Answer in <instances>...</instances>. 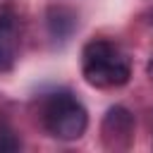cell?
I'll return each instance as SVG.
<instances>
[{"label": "cell", "mask_w": 153, "mask_h": 153, "mask_svg": "<svg viewBox=\"0 0 153 153\" xmlns=\"http://www.w3.org/2000/svg\"><path fill=\"white\" fill-rule=\"evenodd\" d=\"M19 50V22L12 10H0V72L12 69Z\"/></svg>", "instance_id": "277c9868"}, {"label": "cell", "mask_w": 153, "mask_h": 153, "mask_svg": "<svg viewBox=\"0 0 153 153\" xmlns=\"http://www.w3.org/2000/svg\"><path fill=\"white\" fill-rule=\"evenodd\" d=\"M74 24H76V17H74V12L67 10V7H53V10L48 12V29H50V33H53L55 38L69 36L72 29H74Z\"/></svg>", "instance_id": "5b68a950"}, {"label": "cell", "mask_w": 153, "mask_h": 153, "mask_svg": "<svg viewBox=\"0 0 153 153\" xmlns=\"http://www.w3.org/2000/svg\"><path fill=\"white\" fill-rule=\"evenodd\" d=\"M151 24H153V14H151Z\"/></svg>", "instance_id": "ba28073f"}, {"label": "cell", "mask_w": 153, "mask_h": 153, "mask_svg": "<svg viewBox=\"0 0 153 153\" xmlns=\"http://www.w3.org/2000/svg\"><path fill=\"white\" fill-rule=\"evenodd\" d=\"M100 134H103V143L110 151H127L131 139H134V117L127 108L115 105L108 110V115L103 117L100 124Z\"/></svg>", "instance_id": "3957f363"}, {"label": "cell", "mask_w": 153, "mask_h": 153, "mask_svg": "<svg viewBox=\"0 0 153 153\" xmlns=\"http://www.w3.org/2000/svg\"><path fill=\"white\" fill-rule=\"evenodd\" d=\"M17 148H19V139L12 134V129L0 124V153L2 151H17Z\"/></svg>", "instance_id": "8992f818"}, {"label": "cell", "mask_w": 153, "mask_h": 153, "mask_svg": "<svg viewBox=\"0 0 153 153\" xmlns=\"http://www.w3.org/2000/svg\"><path fill=\"white\" fill-rule=\"evenodd\" d=\"M43 124L55 139L74 141L86 131L88 115L72 93H53L43 105Z\"/></svg>", "instance_id": "7a4b0ae2"}, {"label": "cell", "mask_w": 153, "mask_h": 153, "mask_svg": "<svg viewBox=\"0 0 153 153\" xmlns=\"http://www.w3.org/2000/svg\"><path fill=\"white\" fill-rule=\"evenodd\" d=\"M146 72H148V76H151V81H153V60L148 62V67H146Z\"/></svg>", "instance_id": "52a82bcc"}, {"label": "cell", "mask_w": 153, "mask_h": 153, "mask_svg": "<svg viewBox=\"0 0 153 153\" xmlns=\"http://www.w3.org/2000/svg\"><path fill=\"white\" fill-rule=\"evenodd\" d=\"M81 74L96 88H115V86H122L129 81L131 62H129V55L117 43L96 38L84 45Z\"/></svg>", "instance_id": "6da1fadb"}]
</instances>
